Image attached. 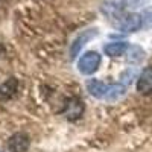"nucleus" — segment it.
<instances>
[{"label": "nucleus", "instance_id": "obj_1", "mask_svg": "<svg viewBox=\"0 0 152 152\" xmlns=\"http://www.w3.org/2000/svg\"><path fill=\"white\" fill-rule=\"evenodd\" d=\"M87 91L96 99H102L107 102H117L125 96L126 87L122 84H105L99 79H88Z\"/></svg>", "mask_w": 152, "mask_h": 152}, {"label": "nucleus", "instance_id": "obj_2", "mask_svg": "<svg viewBox=\"0 0 152 152\" xmlns=\"http://www.w3.org/2000/svg\"><path fill=\"white\" fill-rule=\"evenodd\" d=\"M100 61H102V58L97 52H93V50L85 52L78 61V70L82 75H93L99 69Z\"/></svg>", "mask_w": 152, "mask_h": 152}, {"label": "nucleus", "instance_id": "obj_3", "mask_svg": "<svg viewBox=\"0 0 152 152\" xmlns=\"http://www.w3.org/2000/svg\"><path fill=\"white\" fill-rule=\"evenodd\" d=\"M97 35H99V31H97V29H87V31H82V32L73 40V43L70 44V52H69L70 59L73 61V59L78 58V55L81 53L82 47H84L87 43H90L93 38H96Z\"/></svg>", "mask_w": 152, "mask_h": 152}, {"label": "nucleus", "instance_id": "obj_4", "mask_svg": "<svg viewBox=\"0 0 152 152\" xmlns=\"http://www.w3.org/2000/svg\"><path fill=\"white\" fill-rule=\"evenodd\" d=\"M142 26H143V18H142L140 14H137V12H129V14H126V15L119 17L117 28H119V31H122L125 34L137 32V31H140Z\"/></svg>", "mask_w": 152, "mask_h": 152}, {"label": "nucleus", "instance_id": "obj_5", "mask_svg": "<svg viewBox=\"0 0 152 152\" xmlns=\"http://www.w3.org/2000/svg\"><path fill=\"white\" fill-rule=\"evenodd\" d=\"M31 146V140L26 134L17 132L9 137L8 140V149L9 152H28Z\"/></svg>", "mask_w": 152, "mask_h": 152}, {"label": "nucleus", "instance_id": "obj_6", "mask_svg": "<svg viewBox=\"0 0 152 152\" xmlns=\"http://www.w3.org/2000/svg\"><path fill=\"white\" fill-rule=\"evenodd\" d=\"M62 113L66 114V117L69 120L79 119L82 116V113H84V102L79 100L78 97H73V99H70L69 102L66 104V108H64Z\"/></svg>", "mask_w": 152, "mask_h": 152}, {"label": "nucleus", "instance_id": "obj_7", "mask_svg": "<svg viewBox=\"0 0 152 152\" xmlns=\"http://www.w3.org/2000/svg\"><path fill=\"white\" fill-rule=\"evenodd\" d=\"M137 91L142 94L152 93V67H146L137 79Z\"/></svg>", "mask_w": 152, "mask_h": 152}, {"label": "nucleus", "instance_id": "obj_8", "mask_svg": "<svg viewBox=\"0 0 152 152\" xmlns=\"http://www.w3.org/2000/svg\"><path fill=\"white\" fill-rule=\"evenodd\" d=\"M128 47H129V44L126 41H111L104 46V52L111 58H116V56H122L123 53L128 52Z\"/></svg>", "mask_w": 152, "mask_h": 152}, {"label": "nucleus", "instance_id": "obj_9", "mask_svg": "<svg viewBox=\"0 0 152 152\" xmlns=\"http://www.w3.org/2000/svg\"><path fill=\"white\" fill-rule=\"evenodd\" d=\"M17 88H18V81H17L15 78L6 79L2 85H0V99H2V100L11 99L12 96L15 94Z\"/></svg>", "mask_w": 152, "mask_h": 152}, {"label": "nucleus", "instance_id": "obj_10", "mask_svg": "<svg viewBox=\"0 0 152 152\" xmlns=\"http://www.w3.org/2000/svg\"><path fill=\"white\" fill-rule=\"evenodd\" d=\"M145 58V50L138 46H129L128 47V61L132 64H138Z\"/></svg>", "mask_w": 152, "mask_h": 152}, {"label": "nucleus", "instance_id": "obj_11", "mask_svg": "<svg viewBox=\"0 0 152 152\" xmlns=\"http://www.w3.org/2000/svg\"><path fill=\"white\" fill-rule=\"evenodd\" d=\"M135 75H137V72H135V69H128V70H125L122 75H120V84L122 85H129L134 79H135Z\"/></svg>", "mask_w": 152, "mask_h": 152}, {"label": "nucleus", "instance_id": "obj_12", "mask_svg": "<svg viewBox=\"0 0 152 152\" xmlns=\"http://www.w3.org/2000/svg\"><path fill=\"white\" fill-rule=\"evenodd\" d=\"M125 3V8H131V9H135V8H140L145 0H123Z\"/></svg>", "mask_w": 152, "mask_h": 152}, {"label": "nucleus", "instance_id": "obj_13", "mask_svg": "<svg viewBox=\"0 0 152 152\" xmlns=\"http://www.w3.org/2000/svg\"><path fill=\"white\" fill-rule=\"evenodd\" d=\"M0 53H2V46H0Z\"/></svg>", "mask_w": 152, "mask_h": 152}]
</instances>
